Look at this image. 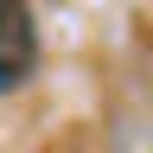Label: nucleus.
I'll return each mask as SVG.
<instances>
[{
	"mask_svg": "<svg viewBox=\"0 0 153 153\" xmlns=\"http://www.w3.org/2000/svg\"><path fill=\"white\" fill-rule=\"evenodd\" d=\"M38 64V32L26 0H0V89H19Z\"/></svg>",
	"mask_w": 153,
	"mask_h": 153,
	"instance_id": "f257e3e1",
	"label": "nucleus"
}]
</instances>
